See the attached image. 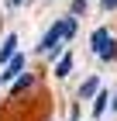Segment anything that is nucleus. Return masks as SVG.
<instances>
[{
	"mask_svg": "<svg viewBox=\"0 0 117 121\" xmlns=\"http://www.w3.org/2000/svg\"><path fill=\"white\" fill-rule=\"evenodd\" d=\"M90 48L97 52L100 59H117V45H114V38H110V31H107V28H97V31H93Z\"/></svg>",
	"mask_w": 117,
	"mask_h": 121,
	"instance_id": "nucleus-1",
	"label": "nucleus"
},
{
	"mask_svg": "<svg viewBox=\"0 0 117 121\" xmlns=\"http://www.w3.org/2000/svg\"><path fill=\"white\" fill-rule=\"evenodd\" d=\"M28 66V59H24V52H14V56L7 59V69H4V76H17L21 69Z\"/></svg>",
	"mask_w": 117,
	"mask_h": 121,
	"instance_id": "nucleus-2",
	"label": "nucleus"
},
{
	"mask_svg": "<svg viewBox=\"0 0 117 121\" xmlns=\"http://www.w3.org/2000/svg\"><path fill=\"white\" fill-rule=\"evenodd\" d=\"M97 90H100V80L97 76H90V80H83V86H79V100H90V97H97Z\"/></svg>",
	"mask_w": 117,
	"mask_h": 121,
	"instance_id": "nucleus-3",
	"label": "nucleus"
},
{
	"mask_svg": "<svg viewBox=\"0 0 117 121\" xmlns=\"http://www.w3.org/2000/svg\"><path fill=\"white\" fill-rule=\"evenodd\" d=\"M14 52H17V38H14V35H7V42L0 45V62H7Z\"/></svg>",
	"mask_w": 117,
	"mask_h": 121,
	"instance_id": "nucleus-4",
	"label": "nucleus"
},
{
	"mask_svg": "<svg viewBox=\"0 0 117 121\" xmlns=\"http://www.w3.org/2000/svg\"><path fill=\"white\" fill-rule=\"evenodd\" d=\"M107 107H110V97L107 93H97V100H93V118H103Z\"/></svg>",
	"mask_w": 117,
	"mask_h": 121,
	"instance_id": "nucleus-5",
	"label": "nucleus"
},
{
	"mask_svg": "<svg viewBox=\"0 0 117 121\" xmlns=\"http://www.w3.org/2000/svg\"><path fill=\"white\" fill-rule=\"evenodd\" d=\"M69 73H72V56H62L55 66V76H69Z\"/></svg>",
	"mask_w": 117,
	"mask_h": 121,
	"instance_id": "nucleus-6",
	"label": "nucleus"
},
{
	"mask_svg": "<svg viewBox=\"0 0 117 121\" xmlns=\"http://www.w3.org/2000/svg\"><path fill=\"white\" fill-rule=\"evenodd\" d=\"M35 86V76H21L17 83H14V93H21V90H31Z\"/></svg>",
	"mask_w": 117,
	"mask_h": 121,
	"instance_id": "nucleus-7",
	"label": "nucleus"
},
{
	"mask_svg": "<svg viewBox=\"0 0 117 121\" xmlns=\"http://www.w3.org/2000/svg\"><path fill=\"white\" fill-rule=\"evenodd\" d=\"M69 10H72V14H83V10H86V0H72Z\"/></svg>",
	"mask_w": 117,
	"mask_h": 121,
	"instance_id": "nucleus-8",
	"label": "nucleus"
},
{
	"mask_svg": "<svg viewBox=\"0 0 117 121\" xmlns=\"http://www.w3.org/2000/svg\"><path fill=\"white\" fill-rule=\"evenodd\" d=\"M100 4H103V10H114L117 7V0H100Z\"/></svg>",
	"mask_w": 117,
	"mask_h": 121,
	"instance_id": "nucleus-9",
	"label": "nucleus"
},
{
	"mask_svg": "<svg viewBox=\"0 0 117 121\" xmlns=\"http://www.w3.org/2000/svg\"><path fill=\"white\" fill-rule=\"evenodd\" d=\"M17 4H21V0H7V7H10V10H14V7H17Z\"/></svg>",
	"mask_w": 117,
	"mask_h": 121,
	"instance_id": "nucleus-10",
	"label": "nucleus"
},
{
	"mask_svg": "<svg viewBox=\"0 0 117 121\" xmlns=\"http://www.w3.org/2000/svg\"><path fill=\"white\" fill-rule=\"evenodd\" d=\"M69 121H79V111H72V118H69Z\"/></svg>",
	"mask_w": 117,
	"mask_h": 121,
	"instance_id": "nucleus-11",
	"label": "nucleus"
}]
</instances>
